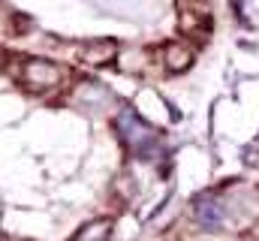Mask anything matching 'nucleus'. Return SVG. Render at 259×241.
<instances>
[{"label":"nucleus","instance_id":"1","mask_svg":"<svg viewBox=\"0 0 259 241\" xmlns=\"http://www.w3.org/2000/svg\"><path fill=\"white\" fill-rule=\"evenodd\" d=\"M21 82L27 91L33 94H46V91H55L61 82H64V66L52 63L46 58H33V60H24L21 66Z\"/></svg>","mask_w":259,"mask_h":241},{"label":"nucleus","instance_id":"2","mask_svg":"<svg viewBox=\"0 0 259 241\" xmlns=\"http://www.w3.org/2000/svg\"><path fill=\"white\" fill-rule=\"evenodd\" d=\"M118 127H121V133H124V139H127L133 148H142V145H151V130L142 124V120L136 118V115H130L124 112L121 118H118Z\"/></svg>","mask_w":259,"mask_h":241},{"label":"nucleus","instance_id":"3","mask_svg":"<svg viewBox=\"0 0 259 241\" xmlns=\"http://www.w3.org/2000/svg\"><path fill=\"white\" fill-rule=\"evenodd\" d=\"M78 58L84 60V63L103 66V63L115 60V46H112V43H91V46H84V49L78 52Z\"/></svg>","mask_w":259,"mask_h":241},{"label":"nucleus","instance_id":"4","mask_svg":"<svg viewBox=\"0 0 259 241\" xmlns=\"http://www.w3.org/2000/svg\"><path fill=\"white\" fill-rule=\"evenodd\" d=\"M109 229H112V223H109L106 217H103V220H91V223H84V226L72 235V241H106Z\"/></svg>","mask_w":259,"mask_h":241},{"label":"nucleus","instance_id":"5","mask_svg":"<svg viewBox=\"0 0 259 241\" xmlns=\"http://www.w3.org/2000/svg\"><path fill=\"white\" fill-rule=\"evenodd\" d=\"M190 63H193V52H190L187 46H169V49H166V66H169V69L181 72V69H187Z\"/></svg>","mask_w":259,"mask_h":241},{"label":"nucleus","instance_id":"6","mask_svg":"<svg viewBox=\"0 0 259 241\" xmlns=\"http://www.w3.org/2000/svg\"><path fill=\"white\" fill-rule=\"evenodd\" d=\"M196 214H199V220H202L205 226H214V223H220V217H223L220 205H217L211 196H205V199L196 202Z\"/></svg>","mask_w":259,"mask_h":241}]
</instances>
